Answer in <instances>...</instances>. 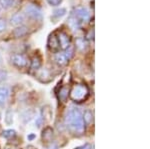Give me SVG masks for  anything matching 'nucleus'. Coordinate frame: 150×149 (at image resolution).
Masks as SVG:
<instances>
[{
	"mask_svg": "<svg viewBox=\"0 0 150 149\" xmlns=\"http://www.w3.org/2000/svg\"><path fill=\"white\" fill-rule=\"evenodd\" d=\"M65 124L77 134H81L84 132L85 125L82 118V113L78 108H70L65 116Z\"/></svg>",
	"mask_w": 150,
	"mask_h": 149,
	"instance_id": "1",
	"label": "nucleus"
},
{
	"mask_svg": "<svg viewBox=\"0 0 150 149\" xmlns=\"http://www.w3.org/2000/svg\"><path fill=\"white\" fill-rule=\"evenodd\" d=\"M89 90L84 84H77L72 88L70 92V98L75 102H82L88 97Z\"/></svg>",
	"mask_w": 150,
	"mask_h": 149,
	"instance_id": "2",
	"label": "nucleus"
},
{
	"mask_svg": "<svg viewBox=\"0 0 150 149\" xmlns=\"http://www.w3.org/2000/svg\"><path fill=\"white\" fill-rule=\"evenodd\" d=\"M24 12L30 18L36 19V20H39L42 18V12H41L40 8L34 4H27L24 8Z\"/></svg>",
	"mask_w": 150,
	"mask_h": 149,
	"instance_id": "3",
	"label": "nucleus"
},
{
	"mask_svg": "<svg viewBox=\"0 0 150 149\" xmlns=\"http://www.w3.org/2000/svg\"><path fill=\"white\" fill-rule=\"evenodd\" d=\"M73 16L76 17L77 19H79V20L87 21V20H89V18H90V13H89L88 9L85 8V7L79 6L74 9Z\"/></svg>",
	"mask_w": 150,
	"mask_h": 149,
	"instance_id": "4",
	"label": "nucleus"
},
{
	"mask_svg": "<svg viewBox=\"0 0 150 149\" xmlns=\"http://www.w3.org/2000/svg\"><path fill=\"white\" fill-rule=\"evenodd\" d=\"M11 60L12 63L16 67H18V68H23V67L27 65V59L22 54H14L11 57Z\"/></svg>",
	"mask_w": 150,
	"mask_h": 149,
	"instance_id": "5",
	"label": "nucleus"
},
{
	"mask_svg": "<svg viewBox=\"0 0 150 149\" xmlns=\"http://www.w3.org/2000/svg\"><path fill=\"white\" fill-rule=\"evenodd\" d=\"M57 39H58V43H59V46L63 50H65L66 48H68L70 46V37L68 36V34H66L63 31L58 34Z\"/></svg>",
	"mask_w": 150,
	"mask_h": 149,
	"instance_id": "6",
	"label": "nucleus"
},
{
	"mask_svg": "<svg viewBox=\"0 0 150 149\" xmlns=\"http://www.w3.org/2000/svg\"><path fill=\"white\" fill-rule=\"evenodd\" d=\"M24 21H25V15L21 12H17L10 17V23L14 26H20Z\"/></svg>",
	"mask_w": 150,
	"mask_h": 149,
	"instance_id": "7",
	"label": "nucleus"
},
{
	"mask_svg": "<svg viewBox=\"0 0 150 149\" xmlns=\"http://www.w3.org/2000/svg\"><path fill=\"white\" fill-rule=\"evenodd\" d=\"M12 33H13V36L15 38L23 37V36H25L28 33V27L27 26H24V25L17 26V27L13 30V32Z\"/></svg>",
	"mask_w": 150,
	"mask_h": 149,
	"instance_id": "8",
	"label": "nucleus"
},
{
	"mask_svg": "<svg viewBox=\"0 0 150 149\" xmlns=\"http://www.w3.org/2000/svg\"><path fill=\"white\" fill-rule=\"evenodd\" d=\"M8 95L9 90L6 87H0V106H3L5 104Z\"/></svg>",
	"mask_w": 150,
	"mask_h": 149,
	"instance_id": "9",
	"label": "nucleus"
},
{
	"mask_svg": "<svg viewBox=\"0 0 150 149\" xmlns=\"http://www.w3.org/2000/svg\"><path fill=\"white\" fill-rule=\"evenodd\" d=\"M68 24L73 30L79 29L81 27V21L79 19H77L76 17H74V16H71L68 19Z\"/></svg>",
	"mask_w": 150,
	"mask_h": 149,
	"instance_id": "10",
	"label": "nucleus"
},
{
	"mask_svg": "<svg viewBox=\"0 0 150 149\" xmlns=\"http://www.w3.org/2000/svg\"><path fill=\"white\" fill-rule=\"evenodd\" d=\"M48 45H49V48L51 50H57L58 47H59L58 39H57V37L54 34L50 36L49 39H48Z\"/></svg>",
	"mask_w": 150,
	"mask_h": 149,
	"instance_id": "11",
	"label": "nucleus"
},
{
	"mask_svg": "<svg viewBox=\"0 0 150 149\" xmlns=\"http://www.w3.org/2000/svg\"><path fill=\"white\" fill-rule=\"evenodd\" d=\"M53 137V129L51 127H46V128L43 130L42 133V138L45 141H50Z\"/></svg>",
	"mask_w": 150,
	"mask_h": 149,
	"instance_id": "12",
	"label": "nucleus"
},
{
	"mask_svg": "<svg viewBox=\"0 0 150 149\" xmlns=\"http://www.w3.org/2000/svg\"><path fill=\"white\" fill-rule=\"evenodd\" d=\"M55 61H56L59 65L63 66V65H66L68 60H67V58L65 57L64 53H57L55 55Z\"/></svg>",
	"mask_w": 150,
	"mask_h": 149,
	"instance_id": "13",
	"label": "nucleus"
},
{
	"mask_svg": "<svg viewBox=\"0 0 150 149\" xmlns=\"http://www.w3.org/2000/svg\"><path fill=\"white\" fill-rule=\"evenodd\" d=\"M69 95V89L67 87H62L61 89L59 90V93H58V96H59L60 100L63 102H66L67 98H68Z\"/></svg>",
	"mask_w": 150,
	"mask_h": 149,
	"instance_id": "14",
	"label": "nucleus"
},
{
	"mask_svg": "<svg viewBox=\"0 0 150 149\" xmlns=\"http://www.w3.org/2000/svg\"><path fill=\"white\" fill-rule=\"evenodd\" d=\"M41 67V59L38 56H34L31 60V69L38 70Z\"/></svg>",
	"mask_w": 150,
	"mask_h": 149,
	"instance_id": "15",
	"label": "nucleus"
},
{
	"mask_svg": "<svg viewBox=\"0 0 150 149\" xmlns=\"http://www.w3.org/2000/svg\"><path fill=\"white\" fill-rule=\"evenodd\" d=\"M5 123L6 125H12L13 124V112L11 109H7L5 113Z\"/></svg>",
	"mask_w": 150,
	"mask_h": 149,
	"instance_id": "16",
	"label": "nucleus"
},
{
	"mask_svg": "<svg viewBox=\"0 0 150 149\" xmlns=\"http://www.w3.org/2000/svg\"><path fill=\"white\" fill-rule=\"evenodd\" d=\"M82 118H83V121L84 123L86 124H90L93 120V115H92V112L87 110V111L84 112V114L82 115Z\"/></svg>",
	"mask_w": 150,
	"mask_h": 149,
	"instance_id": "17",
	"label": "nucleus"
},
{
	"mask_svg": "<svg viewBox=\"0 0 150 149\" xmlns=\"http://www.w3.org/2000/svg\"><path fill=\"white\" fill-rule=\"evenodd\" d=\"M76 46L80 51H84L87 48V43L83 38H78V39L76 40Z\"/></svg>",
	"mask_w": 150,
	"mask_h": 149,
	"instance_id": "18",
	"label": "nucleus"
},
{
	"mask_svg": "<svg viewBox=\"0 0 150 149\" xmlns=\"http://www.w3.org/2000/svg\"><path fill=\"white\" fill-rule=\"evenodd\" d=\"M2 136L6 139H11L16 136V131L13 130V129H7V130H4L3 133H2Z\"/></svg>",
	"mask_w": 150,
	"mask_h": 149,
	"instance_id": "19",
	"label": "nucleus"
},
{
	"mask_svg": "<svg viewBox=\"0 0 150 149\" xmlns=\"http://www.w3.org/2000/svg\"><path fill=\"white\" fill-rule=\"evenodd\" d=\"M14 5V0H0V6L1 8L8 9Z\"/></svg>",
	"mask_w": 150,
	"mask_h": 149,
	"instance_id": "20",
	"label": "nucleus"
},
{
	"mask_svg": "<svg viewBox=\"0 0 150 149\" xmlns=\"http://www.w3.org/2000/svg\"><path fill=\"white\" fill-rule=\"evenodd\" d=\"M66 14V9L65 8H58L53 12V16L56 18H61Z\"/></svg>",
	"mask_w": 150,
	"mask_h": 149,
	"instance_id": "21",
	"label": "nucleus"
},
{
	"mask_svg": "<svg viewBox=\"0 0 150 149\" xmlns=\"http://www.w3.org/2000/svg\"><path fill=\"white\" fill-rule=\"evenodd\" d=\"M73 54H74V48L73 46H69L68 48H66L65 49V57L67 58V60H70L72 58V56H73Z\"/></svg>",
	"mask_w": 150,
	"mask_h": 149,
	"instance_id": "22",
	"label": "nucleus"
},
{
	"mask_svg": "<svg viewBox=\"0 0 150 149\" xmlns=\"http://www.w3.org/2000/svg\"><path fill=\"white\" fill-rule=\"evenodd\" d=\"M8 75H7V72L5 70H0V82H3L5 81Z\"/></svg>",
	"mask_w": 150,
	"mask_h": 149,
	"instance_id": "23",
	"label": "nucleus"
},
{
	"mask_svg": "<svg viewBox=\"0 0 150 149\" xmlns=\"http://www.w3.org/2000/svg\"><path fill=\"white\" fill-rule=\"evenodd\" d=\"M48 4L51 6H58L60 5V3L62 2V0H46Z\"/></svg>",
	"mask_w": 150,
	"mask_h": 149,
	"instance_id": "24",
	"label": "nucleus"
},
{
	"mask_svg": "<svg viewBox=\"0 0 150 149\" xmlns=\"http://www.w3.org/2000/svg\"><path fill=\"white\" fill-rule=\"evenodd\" d=\"M6 29V21L4 19H0V32Z\"/></svg>",
	"mask_w": 150,
	"mask_h": 149,
	"instance_id": "25",
	"label": "nucleus"
},
{
	"mask_svg": "<svg viewBox=\"0 0 150 149\" xmlns=\"http://www.w3.org/2000/svg\"><path fill=\"white\" fill-rule=\"evenodd\" d=\"M42 121H43V118L41 116H39L36 119V125H37V127H40V125L42 124Z\"/></svg>",
	"mask_w": 150,
	"mask_h": 149,
	"instance_id": "26",
	"label": "nucleus"
},
{
	"mask_svg": "<svg viewBox=\"0 0 150 149\" xmlns=\"http://www.w3.org/2000/svg\"><path fill=\"white\" fill-rule=\"evenodd\" d=\"M77 149H91V145L90 144H85V145L81 146V147H79Z\"/></svg>",
	"mask_w": 150,
	"mask_h": 149,
	"instance_id": "27",
	"label": "nucleus"
},
{
	"mask_svg": "<svg viewBox=\"0 0 150 149\" xmlns=\"http://www.w3.org/2000/svg\"><path fill=\"white\" fill-rule=\"evenodd\" d=\"M46 149H58V146L56 145V144L53 143V144H50Z\"/></svg>",
	"mask_w": 150,
	"mask_h": 149,
	"instance_id": "28",
	"label": "nucleus"
},
{
	"mask_svg": "<svg viewBox=\"0 0 150 149\" xmlns=\"http://www.w3.org/2000/svg\"><path fill=\"white\" fill-rule=\"evenodd\" d=\"M34 138H35V135H34V134H29V135L27 136V139H28L29 141H32Z\"/></svg>",
	"mask_w": 150,
	"mask_h": 149,
	"instance_id": "29",
	"label": "nucleus"
},
{
	"mask_svg": "<svg viewBox=\"0 0 150 149\" xmlns=\"http://www.w3.org/2000/svg\"><path fill=\"white\" fill-rule=\"evenodd\" d=\"M2 63H3V58H2L1 54H0V66L2 65Z\"/></svg>",
	"mask_w": 150,
	"mask_h": 149,
	"instance_id": "30",
	"label": "nucleus"
},
{
	"mask_svg": "<svg viewBox=\"0 0 150 149\" xmlns=\"http://www.w3.org/2000/svg\"><path fill=\"white\" fill-rule=\"evenodd\" d=\"M1 10H2V8H1V6H0V13H1Z\"/></svg>",
	"mask_w": 150,
	"mask_h": 149,
	"instance_id": "31",
	"label": "nucleus"
},
{
	"mask_svg": "<svg viewBox=\"0 0 150 149\" xmlns=\"http://www.w3.org/2000/svg\"><path fill=\"white\" fill-rule=\"evenodd\" d=\"M7 149H10V148H7Z\"/></svg>",
	"mask_w": 150,
	"mask_h": 149,
	"instance_id": "32",
	"label": "nucleus"
}]
</instances>
